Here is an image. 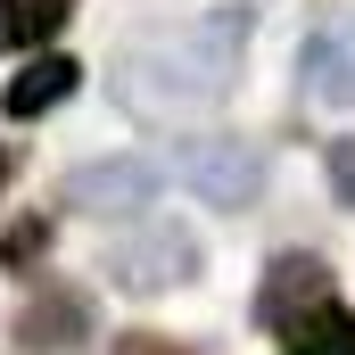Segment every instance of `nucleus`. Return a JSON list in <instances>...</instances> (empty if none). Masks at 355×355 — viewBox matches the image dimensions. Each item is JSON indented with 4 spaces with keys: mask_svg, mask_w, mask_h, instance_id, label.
<instances>
[{
    "mask_svg": "<svg viewBox=\"0 0 355 355\" xmlns=\"http://www.w3.org/2000/svg\"><path fill=\"white\" fill-rule=\"evenodd\" d=\"M248 50V8H207L182 25H149L116 50V99L141 116H190L215 107Z\"/></svg>",
    "mask_w": 355,
    "mask_h": 355,
    "instance_id": "f257e3e1",
    "label": "nucleus"
},
{
    "mask_svg": "<svg viewBox=\"0 0 355 355\" xmlns=\"http://www.w3.org/2000/svg\"><path fill=\"white\" fill-rule=\"evenodd\" d=\"M99 265H107L116 289L157 297V289H182V281L198 272V240H190L182 223H157V215H149V223H132L124 240H107V257H99Z\"/></svg>",
    "mask_w": 355,
    "mask_h": 355,
    "instance_id": "f03ea898",
    "label": "nucleus"
},
{
    "mask_svg": "<svg viewBox=\"0 0 355 355\" xmlns=\"http://www.w3.org/2000/svg\"><path fill=\"white\" fill-rule=\"evenodd\" d=\"M339 306V289H331V265L322 257H306V248H289V257H272L265 281H257V322L281 331V339H297L314 314H331Z\"/></svg>",
    "mask_w": 355,
    "mask_h": 355,
    "instance_id": "7ed1b4c3",
    "label": "nucleus"
},
{
    "mask_svg": "<svg viewBox=\"0 0 355 355\" xmlns=\"http://www.w3.org/2000/svg\"><path fill=\"white\" fill-rule=\"evenodd\" d=\"M149 198H157L149 157H99V166H75L58 182V207H75V215H141Z\"/></svg>",
    "mask_w": 355,
    "mask_h": 355,
    "instance_id": "20e7f679",
    "label": "nucleus"
},
{
    "mask_svg": "<svg viewBox=\"0 0 355 355\" xmlns=\"http://www.w3.org/2000/svg\"><path fill=\"white\" fill-rule=\"evenodd\" d=\"M182 182L207 198V207H248L257 190H265V157L248 149V141H182Z\"/></svg>",
    "mask_w": 355,
    "mask_h": 355,
    "instance_id": "39448f33",
    "label": "nucleus"
},
{
    "mask_svg": "<svg viewBox=\"0 0 355 355\" xmlns=\"http://www.w3.org/2000/svg\"><path fill=\"white\" fill-rule=\"evenodd\" d=\"M306 99H322V107H355V17L322 25V33L306 42Z\"/></svg>",
    "mask_w": 355,
    "mask_h": 355,
    "instance_id": "423d86ee",
    "label": "nucleus"
},
{
    "mask_svg": "<svg viewBox=\"0 0 355 355\" xmlns=\"http://www.w3.org/2000/svg\"><path fill=\"white\" fill-rule=\"evenodd\" d=\"M17 339H25V347H83V339H91V297L67 289V281L42 289V297L17 314Z\"/></svg>",
    "mask_w": 355,
    "mask_h": 355,
    "instance_id": "0eeeda50",
    "label": "nucleus"
},
{
    "mask_svg": "<svg viewBox=\"0 0 355 355\" xmlns=\"http://www.w3.org/2000/svg\"><path fill=\"white\" fill-rule=\"evenodd\" d=\"M75 91H83V67H75V58H33V67H25L17 83L0 91V107H8L17 124H33V116H50V107H67Z\"/></svg>",
    "mask_w": 355,
    "mask_h": 355,
    "instance_id": "6e6552de",
    "label": "nucleus"
},
{
    "mask_svg": "<svg viewBox=\"0 0 355 355\" xmlns=\"http://www.w3.org/2000/svg\"><path fill=\"white\" fill-rule=\"evenodd\" d=\"M75 0H0V50H42L50 33H67Z\"/></svg>",
    "mask_w": 355,
    "mask_h": 355,
    "instance_id": "1a4fd4ad",
    "label": "nucleus"
},
{
    "mask_svg": "<svg viewBox=\"0 0 355 355\" xmlns=\"http://www.w3.org/2000/svg\"><path fill=\"white\" fill-rule=\"evenodd\" d=\"M42 248H50V215H25L8 240H0V272H25V265H42Z\"/></svg>",
    "mask_w": 355,
    "mask_h": 355,
    "instance_id": "9d476101",
    "label": "nucleus"
},
{
    "mask_svg": "<svg viewBox=\"0 0 355 355\" xmlns=\"http://www.w3.org/2000/svg\"><path fill=\"white\" fill-rule=\"evenodd\" d=\"M322 166H331V190H339V207H355V132H347V141H331V157H322Z\"/></svg>",
    "mask_w": 355,
    "mask_h": 355,
    "instance_id": "9b49d317",
    "label": "nucleus"
},
{
    "mask_svg": "<svg viewBox=\"0 0 355 355\" xmlns=\"http://www.w3.org/2000/svg\"><path fill=\"white\" fill-rule=\"evenodd\" d=\"M116 355H190V347H174V339H157V331H132Z\"/></svg>",
    "mask_w": 355,
    "mask_h": 355,
    "instance_id": "f8f14e48",
    "label": "nucleus"
},
{
    "mask_svg": "<svg viewBox=\"0 0 355 355\" xmlns=\"http://www.w3.org/2000/svg\"><path fill=\"white\" fill-rule=\"evenodd\" d=\"M8 182H17V157H8V149H0V190H8Z\"/></svg>",
    "mask_w": 355,
    "mask_h": 355,
    "instance_id": "ddd939ff",
    "label": "nucleus"
}]
</instances>
